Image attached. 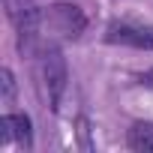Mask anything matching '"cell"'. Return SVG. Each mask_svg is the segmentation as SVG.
Instances as JSON below:
<instances>
[{
    "label": "cell",
    "instance_id": "obj_2",
    "mask_svg": "<svg viewBox=\"0 0 153 153\" xmlns=\"http://www.w3.org/2000/svg\"><path fill=\"white\" fill-rule=\"evenodd\" d=\"M6 6V15L9 21L15 24V33H18V48L21 51H30L36 36H39V6L33 3V0H3Z\"/></svg>",
    "mask_w": 153,
    "mask_h": 153
},
{
    "label": "cell",
    "instance_id": "obj_1",
    "mask_svg": "<svg viewBox=\"0 0 153 153\" xmlns=\"http://www.w3.org/2000/svg\"><path fill=\"white\" fill-rule=\"evenodd\" d=\"M39 66H42V81H45V90H48V102L51 108L57 111L60 108V99L66 93V84H69V69H66V57L57 45H48L42 48L39 54Z\"/></svg>",
    "mask_w": 153,
    "mask_h": 153
},
{
    "label": "cell",
    "instance_id": "obj_6",
    "mask_svg": "<svg viewBox=\"0 0 153 153\" xmlns=\"http://www.w3.org/2000/svg\"><path fill=\"white\" fill-rule=\"evenodd\" d=\"M126 144L138 153H153V123H135L126 135Z\"/></svg>",
    "mask_w": 153,
    "mask_h": 153
},
{
    "label": "cell",
    "instance_id": "obj_4",
    "mask_svg": "<svg viewBox=\"0 0 153 153\" xmlns=\"http://www.w3.org/2000/svg\"><path fill=\"white\" fill-rule=\"evenodd\" d=\"M48 21L57 33H63L66 39H78L87 27V15L78 9V6H72V3H54L48 9Z\"/></svg>",
    "mask_w": 153,
    "mask_h": 153
},
{
    "label": "cell",
    "instance_id": "obj_5",
    "mask_svg": "<svg viewBox=\"0 0 153 153\" xmlns=\"http://www.w3.org/2000/svg\"><path fill=\"white\" fill-rule=\"evenodd\" d=\"M18 141L24 150L33 147V129H30V117L27 114H3L0 117V144Z\"/></svg>",
    "mask_w": 153,
    "mask_h": 153
},
{
    "label": "cell",
    "instance_id": "obj_3",
    "mask_svg": "<svg viewBox=\"0 0 153 153\" xmlns=\"http://www.w3.org/2000/svg\"><path fill=\"white\" fill-rule=\"evenodd\" d=\"M105 42L153 51V27L150 24H132V21H111L105 30Z\"/></svg>",
    "mask_w": 153,
    "mask_h": 153
},
{
    "label": "cell",
    "instance_id": "obj_7",
    "mask_svg": "<svg viewBox=\"0 0 153 153\" xmlns=\"http://www.w3.org/2000/svg\"><path fill=\"white\" fill-rule=\"evenodd\" d=\"M0 75H3V99L12 102V96H15V78H12V72H9V69H3Z\"/></svg>",
    "mask_w": 153,
    "mask_h": 153
}]
</instances>
